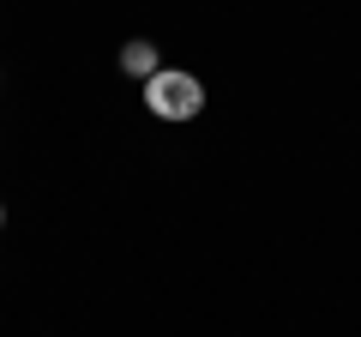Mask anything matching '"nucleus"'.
<instances>
[{
	"mask_svg": "<svg viewBox=\"0 0 361 337\" xmlns=\"http://www.w3.org/2000/svg\"><path fill=\"white\" fill-rule=\"evenodd\" d=\"M145 109L157 121H193L205 109V85L193 73H180V66H163V73L145 78Z\"/></svg>",
	"mask_w": 361,
	"mask_h": 337,
	"instance_id": "obj_1",
	"label": "nucleus"
},
{
	"mask_svg": "<svg viewBox=\"0 0 361 337\" xmlns=\"http://www.w3.org/2000/svg\"><path fill=\"white\" fill-rule=\"evenodd\" d=\"M121 73L151 78V73H163V61H157V49H151V42H127V49H121Z\"/></svg>",
	"mask_w": 361,
	"mask_h": 337,
	"instance_id": "obj_2",
	"label": "nucleus"
},
{
	"mask_svg": "<svg viewBox=\"0 0 361 337\" xmlns=\"http://www.w3.org/2000/svg\"><path fill=\"white\" fill-rule=\"evenodd\" d=\"M0 229H6V205H0Z\"/></svg>",
	"mask_w": 361,
	"mask_h": 337,
	"instance_id": "obj_3",
	"label": "nucleus"
}]
</instances>
